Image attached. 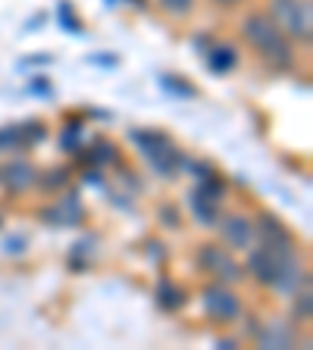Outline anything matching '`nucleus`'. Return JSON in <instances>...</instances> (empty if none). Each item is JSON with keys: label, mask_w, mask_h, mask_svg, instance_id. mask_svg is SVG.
<instances>
[{"label": "nucleus", "mask_w": 313, "mask_h": 350, "mask_svg": "<svg viewBox=\"0 0 313 350\" xmlns=\"http://www.w3.org/2000/svg\"><path fill=\"white\" fill-rule=\"evenodd\" d=\"M270 19L285 31L292 44L313 41V3L310 0H270Z\"/></svg>", "instance_id": "nucleus-3"}, {"label": "nucleus", "mask_w": 313, "mask_h": 350, "mask_svg": "<svg viewBox=\"0 0 313 350\" xmlns=\"http://www.w3.org/2000/svg\"><path fill=\"white\" fill-rule=\"evenodd\" d=\"M191 213H195L197 226H216L219 213H223V204H216V200H210V197L191 191Z\"/></svg>", "instance_id": "nucleus-14"}, {"label": "nucleus", "mask_w": 313, "mask_h": 350, "mask_svg": "<svg viewBox=\"0 0 313 350\" xmlns=\"http://www.w3.org/2000/svg\"><path fill=\"white\" fill-rule=\"evenodd\" d=\"M219 244H226L232 254H248L254 247V216L245 213H219L216 219Z\"/></svg>", "instance_id": "nucleus-7"}, {"label": "nucleus", "mask_w": 313, "mask_h": 350, "mask_svg": "<svg viewBox=\"0 0 313 350\" xmlns=\"http://www.w3.org/2000/svg\"><path fill=\"white\" fill-rule=\"evenodd\" d=\"M207 66H210L213 75H229L238 66V51L235 44H213L210 53H207Z\"/></svg>", "instance_id": "nucleus-13"}, {"label": "nucleus", "mask_w": 313, "mask_h": 350, "mask_svg": "<svg viewBox=\"0 0 313 350\" xmlns=\"http://www.w3.org/2000/svg\"><path fill=\"white\" fill-rule=\"evenodd\" d=\"M0 226H3V216H0Z\"/></svg>", "instance_id": "nucleus-23"}, {"label": "nucleus", "mask_w": 313, "mask_h": 350, "mask_svg": "<svg viewBox=\"0 0 313 350\" xmlns=\"http://www.w3.org/2000/svg\"><path fill=\"white\" fill-rule=\"evenodd\" d=\"M245 269L251 272V278H254L257 284L273 288V291H279V294H295L301 284H310L298 247L279 250V247L254 244V247L248 250V266H245Z\"/></svg>", "instance_id": "nucleus-1"}, {"label": "nucleus", "mask_w": 313, "mask_h": 350, "mask_svg": "<svg viewBox=\"0 0 313 350\" xmlns=\"http://www.w3.org/2000/svg\"><path fill=\"white\" fill-rule=\"evenodd\" d=\"M254 338L260 347H292L295 332L285 322H266V325L254 328Z\"/></svg>", "instance_id": "nucleus-11"}, {"label": "nucleus", "mask_w": 313, "mask_h": 350, "mask_svg": "<svg viewBox=\"0 0 313 350\" xmlns=\"http://www.w3.org/2000/svg\"><path fill=\"white\" fill-rule=\"evenodd\" d=\"M201 306L210 322H219V325H229L241 316V297L232 291V284L213 282L201 291Z\"/></svg>", "instance_id": "nucleus-6"}, {"label": "nucleus", "mask_w": 313, "mask_h": 350, "mask_svg": "<svg viewBox=\"0 0 313 350\" xmlns=\"http://www.w3.org/2000/svg\"><path fill=\"white\" fill-rule=\"evenodd\" d=\"M38 169L29 160H10L7 166H0V185L7 194H25L35 188Z\"/></svg>", "instance_id": "nucleus-9"}, {"label": "nucleus", "mask_w": 313, "mask_h": 350, "mask_svg": "<svg viewBox=\"0 0 313 350\" xmlns=\"http://www.w3.org/2000/svg\"><path fill=\"white\" fill-rule=\"evenodd\" d=\"M132 138H135V144L141 147L145 160L151 163L157 175L173 178V175L182 169L185 157H182V150L175 147V141L169 138V135H163V131H135Z\"/></svg>", "instance_id": "nucleus-4"}, {"label": "nucleus", "mask_w": 313, "mask_h": 350, "mask_svg": "<svg viewBox=\"0 0 313 350\" xmlns=\"http://www.w3.org/2000/svg\"><path fill=\"white\" fill-rule=\"evenodd\" d=\"M41 219L47 226H79L85 219V206H82L79 194H66L57 204H51L47 210H41Z\"/></svg>", "instance_id": "nucleus-10"}, {"label": "nucleus", "mask_w": 313, "mask_h": 350, "mask_svg": "<svg viewBox=\"0 0 313 350\" xmlns=\"http://www.w3.org/2000/svg\"><path fill=\"white\" fill-rule=\"evenodd\" d=\"M153 297H157V306L160 310H169V313H175V310H182L185 306V288L182 284H175L173 278H160L157 282V288H153Z\"/></svg>", "instance_id": "nucleus-12"}, {"label": "nucleus", "mask_w": 313, "mask_h": 350, "mask_svg": "<svg viewBox=\"0 0 313 350\" xmlns=\"http://www.w3.org/2000/svg\"><path fill=\"white\" fill-rule=\"evenodd\" d=\"M60 144H63V150H79V125H69V129H66V135H63V141H60Z\"/></svg>", "instance_id": "nucleus-21"}, {"label": "nucleus", "mask_w": 313, "mask_h": 350, "mask_svg": "<svg viewBox=\"0 0 313 350\" xmlns=\"http://www.w3.org/2000/svg\"><path fill=\"white\" fill-rule=\"evenodd\" d=\"M197 269L207 272L213 282H223V284H235L245 278V266L238 262V256L226 247V244H219V241H207L197 247Z\"/></svg>", "instance_id": "nucleus-5"}, {"label": "nucleus", "mask_w": 313, "mask_h": 350, "mask_svg": "<svg viewBox=\"0 0 313 350\" xmlns=\"http://www.w3.org/2000/svg\"><path fill=\"white\" fill-rule=\"evenodd\" d=\"M157 3H160L163 13L175 16V19H182V16H188L191 10H195L197 0H157Z\"/></svg>", "instance_id": "nucleus-18"}, {"label": "nucleus", "mask_w": 313, "mask_h": 350, "mask_svg": "<svg viewBox=\"0 0 313 350\" xmlns=\"http://www.w3.org/2000/svg\"><path fill=\"white\" fill-rule=\"evenodd\" d=\"M73 182V172L66 166H53V169H44V172H38V178H35V188H41V191H60V188H66V185Z\"/></svg>", "instance_id": "nucleus-15"}, {"label": "nucleus", "mask_w": 313, "mask_h": 350, "mask_svg": "<svg viewBox=\"0 0 313 350\" xmlns=\"http://www.w3.org/2000/svg\"><path fill=\"white\" fill-rule=\"evenodd\" d=\"M19 147H29L25 135H22V125H7L0 131V150H19Z\"/></svg>", "instance_id": "nucleus-17"}, {"label": "nucleus", "mask_w": 313, "mask_h": 350, "mask_svg": "<svg viewBox=\"0 0 313 350\" xmlns=\"http://www.w3.org/2000/svg\"><path fill=\"white\" fill-rule=\"evenodd\" d=\"M295 297V322H307L310 319V306H313V300H310V284H301L298 291L292 294Z\"/></svg>", "instance_id": "nucleus-16"}, {"label": "nucleus", "mask_w": 313, "mask_h": 350, "mask_svg": "<svg viewBox=\"0 0 313 350\" xmlns=\"http://www.w3.org/2000/svg\"><path fill=\"white\" fill-rule=\"evenodd\" d=\"M241 38L251 44V51L273 69H288L295 63V44L285 31L270 19V13H248L241 19Z\"/></svg>", "instance_id": "nucleus-2"}, {"label": "nucleus", "mask_w": 313, "mask_h": 350, "mask_svg": "<svg viewBox=\"0 0 313 350\" xmlns=\"http://www.w3.org/2000/svg\"><path fill=\"white\" fill-rule=\"evenodd\" d=\"M213 3H216V7H226V10H232V7H241L245 0H213Z\"/></svg>", "instance_id": "nucleus-22"}, {"label": "nucleus", "mask_w": 313, "mask_h": 350, "mask_svg": "<svg viewBox=\"0 0 313 350\" xmlns=\"http://www.w3.org/2000/svg\"><path fill=\"white\" fill-rule=\"evenodd\" d=\"M88 157H91L95 163H107V160H113V157H116V147L110 144V141H95Z\"/></svg>", "instance_id": "nucleus-19"}, {"label": "nucleus", "mask_w": 313, "mask_h": 350, "mask_svg": "<svg viewBox=\"0 0 313 350\" xmlns=\"http://www.w3.org/2000/svg\"><path fill=\"white\" fill-rule=\"evenodd\" d=\"M160 222L166 228H179V226H182V216H179V210H175L173 204H163L160 206Z\"/></svg>", "instance_id": "nucleus-20"}, {"label": "nucleus", "mask_w": 313, "mask_h": 350, "mask_svg": "<svg viewBox=\"0 0 313 350\" xmlns=\"http://www.w3.org/2000/svg\"><path fill=\"white\" fill-rule=\"evenodd\" d=\"M254 244H263V247H279V250H292L298 247V238L276 213L263 210L254 216Z\"/></svg>", "instance_id": "nucleus-8"}]
</instances>
